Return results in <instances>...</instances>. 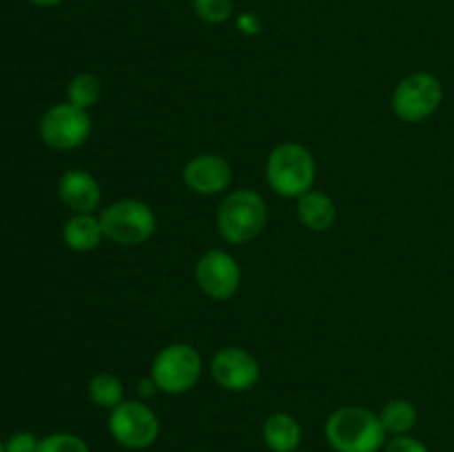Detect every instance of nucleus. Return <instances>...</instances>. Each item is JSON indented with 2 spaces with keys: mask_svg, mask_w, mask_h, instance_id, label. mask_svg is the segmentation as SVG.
I'll return each instance as SVG.
<instances>
[{
  "mask_svg": "<svg viewBox=\"0 0 454 452\" xmlns=\"http://www.w3.org/2000/svg\"><path fill=\"white\" fill-rule=\"evenodd\" d=\"M295 452H301V450H295Z\"/></svg>",
  "mask_w": 454,
  "mask_h": 452,
  "instance_id": "393cba45",
  "label": "nucleus"
},
{
  "mask_svg": "<svg viewBox=\"0 0 454 452\" xmlns=\"http://www.w3.org/2000/svg\"><path fill=\"white\" fill-rule=\"evenodd\" d=\"M122 394V384H120L118 377L111 375V372H98V375L91 377V381H89V397H91V401L100 408L114 410L118 403L124 401Z\"/></svg>",
  "mask_w": 454,
  "mask_h": 452,
  "instance_id": "f3484780",
  "label": "nucleus"
},
{
  "mask_svg": "<svg viewBox=\"0 0 454 452\" xmlns=\"http://www.w3.org/2000/svg\"><path fill=\"white\" fill-rule=\"evenodd\" d=\"M195 279H198V286L202 288L204 295L224 301L238 292L239 282H242V270H239L233 255L215 248V251H207L198 260Z\"/></svg>",
  "mask_w": 454,
  "mask_h": 452,
  "instance_id": "1a4fd4ad",
  "label": "nucleus"
},
{
  "mask_svg": "<svg viewBox=\"0 0 454 452\" xmlns=\"http://www.w3.org/2000/svg\"><path fill=\"white\" fill-rule=\"evenodd\" d=\"M202 375V357L189 344H171L151 363V379L167 394L189 393Z\"/></svg>",
  "mask_w": 454,
  "mask_h": 452,
  "instance_id": "20e7f679",
  "label": "nucleus"
},
{
  "mask_svg": "<svg viewBox=\"0 0 454 452\" xmlns=\"http://www.w3.org/2000/svg\"><path fill=\"white\" fill-rule=\"evenodd\" d=\"M417 419H419L417 406L408 399H393L380 412V421L384 425L386 434H393V437L411 434V430L417 425Z\"/></svg>",
  "mask_w": 454,
  "mask_h": 452,
  "instance_id": "dca6fc26",
  "label": "nucleus"
},
{
  "mask_svg": "<svg viewBox=\"0 0 454 452\" xmlns=\"http://www.w3.org/2000/svg\"><path fill=\"white\" fill-rule=\"evenodd\" d=\"M182 180L195 193L217 195L229 189L231 180H233V168L222 155L202 153L186 162Z\"/></svg>",
  "mask_w": 454,
  "mask_h": 452,
  "instance_id": "9b49d317",
  "label": "nucleus"
},
{
  "mask_svg": "<svg viewBox=\"0 0 454 452\" xmlns=\"http://www.w3.org/2000/svg\"><path fill=\"white\" fill-rule=\"evenodd\" d=\"M297 217L310 230H328L337 220V208L331 195L310 189L297 198Z\"/></svg>",
  "mask_w": 454,
  "mask_h": 452,
  "instance_id": "2eb2a0df",
  "label": "nucleus"
},
{
  "mask_svg": "<svg viewBox=\"0 0 454 452\" xmlns=\"http://www.w3.org/2000/svg\"><path fill=\"white\" fill-rule=\"evenodd\" d=\"M100 224L111 242L137 246L155 233V213L140 199H120L102 211Z\"/></svg>",
  "mask_w": 454,
  "mask_h": 452,
  "instance_id": "39448f33",
  "label": "nucleus"
},
{
  "mask_svg": "<svg viewBox=\"0 0 454 452\" xmlns=\"http://www.w3.org/2000/svg\"><path fill=\"white\" fill-rule=\"evenodd\" d=\"M384 452H430L428 446L419 439L411 437V434H399L393 437L390 441H386Z\"/></svg>",
  "mask_w": 454,
  "mask_h": 452,
  "instance_id": "412c9836",
  "label": "nucleus"
},
{
  "mask_svg": "<svg viewBox=\"0 0 454 452\" xmlns=\"http://www.w3.org/2000/svg\"><path fill=\"white\" fill-rule=\"evenodd\" d=\"M102 238H105V233H102L100 217L91 215V213H75L62 226V239L71 251H93V248L100 246Z\"/></svg>",
  "mask_w": 454,
  "mask_h": 452,
  "instance_id": "ddd939ff",
  "label": "nucleus"
},
{
  "mask_svg": "<svg viewBox=\"0 0 454 452\" xmlns=\"http://www.w3.org/2000/svg\"><path fill=\"white\" fill-rule=\"evenodd\" d=\"M193 9L200 20L208 25H222L233 13V0H193Z\"/></svg>",
  "mask_w": 454,
  "mask_h": 452,
  "instance_id": "6ab92c4d",
  "label": "nucleus"
},
{
  "mask_svg": "<svg viewBox=\"0 0 454 452\" xmlns=\"http://www.w3.org/2000/svg\"><path fill=\"white\" fill-rule=\"evenodd\" d=\"M38 452H91L87 441L78 434L71 433H53L49 437L40 439Z\"/></svg>",
  "mask_w": 454,
  "mask_h": 452,
  "instance_id": "aec40b11",
  "label": "nucleus"
},
{
  "mask_svg": "<svg viewBox=\"0 0 454 452\" xmlns=\"http://www.w3.org/2000/svg\"><path fill=\"white\" fill-rule=\"evenodd\" d=\"M452 167H454V162H452Z\"/></svg>",
  "mask_w": 454,
  "mask_h": 452,
  "instance_id": "a878e982",
  "label": "nucleus"
},
{
  "mask_svg": "<svg viewBox=\"0 0 454 452\" xmlns=\"http://www.w3.org/2000/svg\"><path fill=\"white\" fill-rule=\"evenodd\" d=\"M315 158L306 146L286 142L270 151L266 160V180L282 198H301L315 184Z\"/></svg>",
  "mask_w": 454,
  "mask_h": 452,
  "instance_id": "f03ea898",
  "label": "nucleus"
},
{
  "mask_svg": "<svg viewBox=\"0 0 454 452\" xmlns=\"http://www.w3.org/2000/svg\"><path fill=\"white\" fill-rule=\"evenodd\" d=\"M326 441L335 452H380L386 430L380 415L362 406H341L326 419Z\"/></svg>",
  "mask_w": 454,
  "mask_h": 452,
  "instance_id": "f257e3e1",
  "label": "nucleus"
},
{
  "mask_svg": "<svg viewBox=\"0 0 454 452\" xmlns=\"http://www.w3.org/2000/svg\"><path fill=\"white\" fill-rule=\"evenodd\" d=\"M211 375L224 390L244 393L260 381V363L248 350L239 346H226L213 357Z\"/></svg>",
  "mask_w": 454,
  "mask_h": 452,
  "instance_id": "9d476101",
  "label": "nucleus"
},
{
  "mask_svg": "<svg viewBox=\"0 0 454 452\" xmlns=\"http://www.w3.org/2000/svg\"><path fill=\"white\" fill-rule=\"evenodd\" d=\"M40 439H35L31 433H16L13 437H9V441L4 443V450L7 452H38Z\"/></svg>",
  "mask_w": 454,
  "mask_h": 452,
  "instance_id": "4be33fe9",
  "label": "nucleus"
},
{
  "mask_svg": "<svg viewBox=\"0 0 454 452\" xmlns=\"http://www.w3.org/2000/svg\"><path fill=\"white\" fill-rule=\"evenodd\" d=\"M91 133V118L84 109L62 102L51 106L40 120V137L47 146L58 151H69L84 144Z\"/></svg>",
  "mask_w": 454,
  "mask_h": 452,
  "instance_id": "6e6552de",
  "label": "nucleus"
},
{
  "mask_svg": "<svg viewBox=\"0 0 454 452\" xmlns=\"http://www.w3.org/2000/svg\"><path fill=\"white\" fill-rule=\"evenodd\" d=\"M58 195L74 213H93L100 207L102 191L91 173L71 168L58 182Z\"/></svg>",
  "mask_w": 454,
  "mask_h": 452,
  "instance_id": "f8f14e48",
  "label": "nucleus"
},
{
  "mask_svg": "<svg viewBox=\"0 0 454 452\" xmlns=\"http://www.w3.org/2000/svg\"><path fill=\"white\" fill-rule=\"evenodd\" d=\"M109 433L129 450H145L160 437V419L146 403L122 401L111 410Z\"/></svg>",
  "mask_w": 454,
  "mask_h": 452,
  "instance_id": "0eeeda50",
  "label": "nucleus"
},
{
  "mask_svg": "<svg viewBox=\"0 0 454 452\" xmlns=\"http://www.w3.org/2000/svg\"><path fill=\"white\" fill-rule=\"evenodd\" d=\"M266 202L260 193L251 189H238L224 198L217 208V229L231 244H247L264 230Z\"/></svg>",
  "mask_w": 454,
  "mask_h": 452,
  "instance_id": "7ed1b4c3",
  "label": "nucleus"
},
{
  "mask_svg": "<svg viewBox=\"0 0 454 452\" xmlns=\"http://www.w3.org/2000/svg\"><path fill=\"white\" fill-rule=\"evenodd\" d=\"M29 3L40 4V7H53V4H60L62 0H29Z\"/></svg>",
  "mask_w": 454,
  "mask_h": 452,
  "instance_id": "5701e85b",
  "label": "nucleus"
},
{
  "mask_svg": "<svg viewBox=\"0 0 454 452\" xmlns=\"http://www.w3.org/2000/svg\"><path fill=\"white\" fill-rule=\"evenodd\" d=\"M443 84L428 71L406 75L393 93V111L403 122H421L442 106Z\"/></svg>",
  "mask_w": 454,
  "mask_h": 452,
  "instance_id": "423d86ee",
  "label": "nucleus"
},
{
  "mask_svg": "<svg viewBox=\"0 0 454 452\" xmlns=\"http://www.w3.org/2000/svg\"><path fill=\"white\" fill-rule=\"evenodd\" d=\"M0 452H7V450H4V443L3 441H0Z\"/></svg>",
  "mask_w": 454,
  "mask_h": 452,
  "instance_id": "b1692460",
  "label": "nucleus"
},
{
  "mask_svg": "<svg viewBox=\"0 0 454 452\" xmlns=\"http://www.w3.org/2000/svg\"><path fill=\"white\" fill-rule=\"evenodd\" d=\"M262 439L273 452H295L301 441V425L288 412H275L264 421Z\"/></svg>",
  "mask_w": 454,
  "mask_h": 452,
  "instance_id": "4468645a",
  "label": "nucleus"
},
{
  "mask_svg": "<svg viewBox=\"0 0 454 452\" xmlns=\"http://www.w3.org/2000/svg\"><path fill=\"white\" fill-rule=\"evenodd\" d=\"M67 96H69L71 105L80 106V109H91V106L98 105L102 96V82L98 75L93 74H80L75 75L69 82V89H67Z\"/></svg>",
  "mask_w": 454,
  "mask_h": 452,
  "instance_id": "a211bd4d",
  "label": "nucleus"
}]
</instances>
